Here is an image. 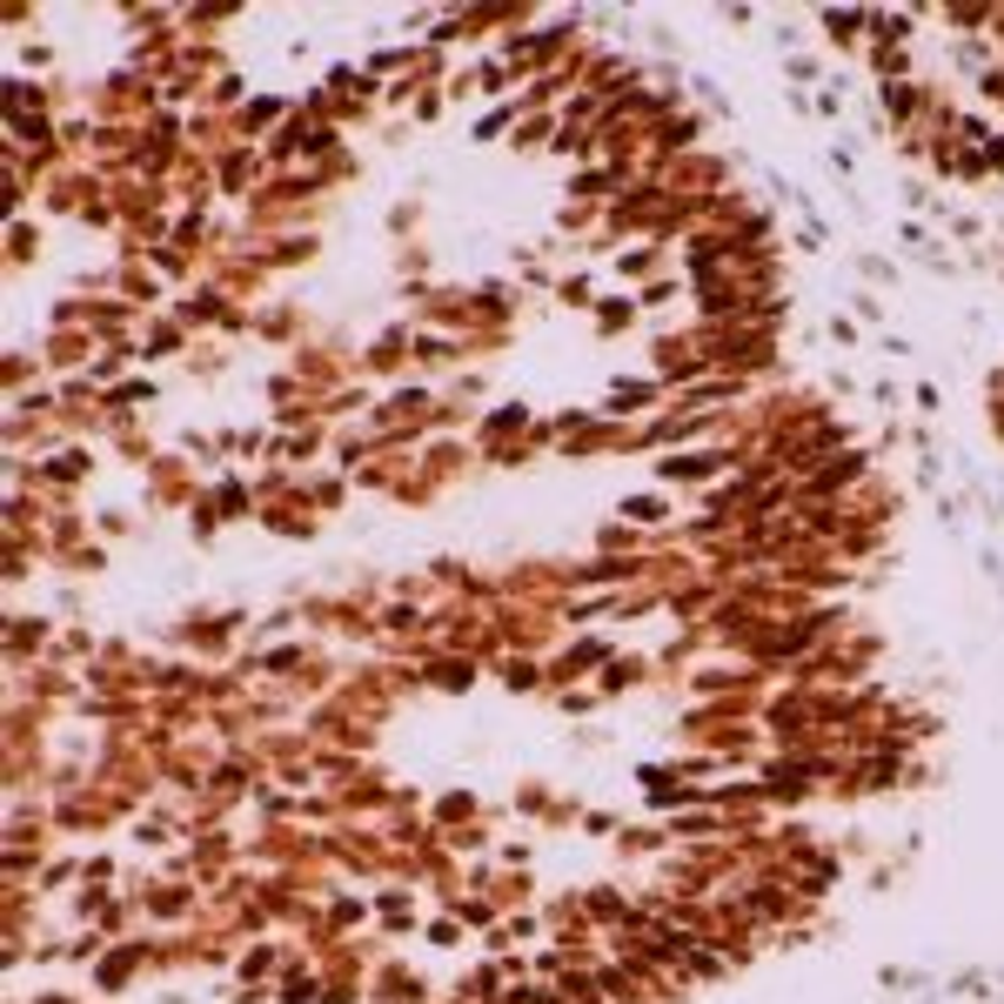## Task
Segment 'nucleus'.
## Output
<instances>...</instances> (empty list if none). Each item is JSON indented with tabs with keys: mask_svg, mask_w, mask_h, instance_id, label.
Here are the masks:
<instances>
[{
	"mask_svg": "<svg viewBox=\"0 0 1004 1004\" xmlns=\"http://www.w3.org/2000/svg\"><path fill=\"white\" fill-rule=\"evenodd\" d=\"M884 108H891V121H910V114H917V88H904V80H884Z\"/></svg>",
	"mask_w": 1004,
	"mask_h": 1004,
	"instance_id": "f257e3e1",
	"label": "nucleus"
}]
</instances>
